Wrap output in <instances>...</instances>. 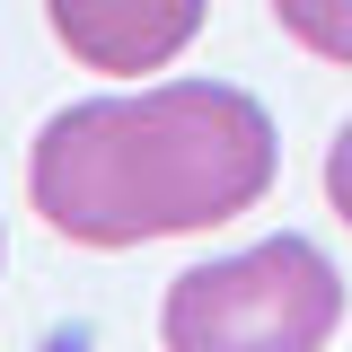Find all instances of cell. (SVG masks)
Returning <instances> with one entry per match:
<instances>
[{
	"label": "cell",
	"instance_id": "6da1fadb",
	"mask_svg": "<svg viewBox=\"0 0 352 352\" xmlns=\"http://www.w3.org/2000/svg\"><path fill=\"white\" fill-rule=\"evenodd\" d=\"M282 176V141L247 88L150 80L80 97L27 150V203L71 247H150L256 212Z\"/></svg>",
	"mask_w": 352,
	"mask_h": 352
},
{
	"label": "cell",
	"instance_id": "7a4b0ae2",
	"mask_svg": "<svg viewBox=\"0 0 352 352\" xmlns=\"http://www.w3.org/2000/svg\"><path fill=\"white\" fill-rule=\"evenodd\" d=\"M335 326H344V273L300 229L176 273L159 300L168 352H326Z\"/></svg>",
	"mask_w": 352,
	"mask_h": 352
},
{
	"label": "cell",
	"instance_id": "3957f363",
	"mask_svg": "<svg viewBox=\"0 0 352 352\" xmlns=\"http://www.w3.org/2000/svg\"><path fill=\"white\" fill-rule=\"evenodd\" d=\"M203 9L212 0H44L53 36L80 71H106V80H150L168 71L185 44L203 36Z\"/></svg>",
	"mask_w": 352,
	"mask_h": 352
},
{
	"label": "cell",
	"instance_id": "277c9868",
	"mask_svg": "<svg viewBox=\"0 0 352 352\" xmlns=\"http://www.w3.org/2000/svg\"><path fill=\"white\" fill-rule=\"evenodd\" d=\"M273 18H282L291 44H308L317 62L352 71V0H273Z\"/></svg>",
	"mask_w": 352,
	"mask_h": 352
},
{
	"label": "cell",
	"instance_id": "5b68a950",
	"mask_svg": "<svg viewBox=\"0 0 352 352\" xmlns=\"http://www.w3.org/2000/svg\"><path fill=\"white\" fill-rule=\"evenodd\" d=\"M326 203H335V220L352 229V124L326 141Z\"/></svg>",
	"mask_w": 352,
	"mask_h": 352
},
{
	"label": "cell",
	"instance_id": "8992f818",
	"mask_svg": "<svg viewBox=\"0 0 352 352\" xmlns=\"http://www.w3.org/2000/svg\"><path fill=\"white\" fill-rule=\"evenodd\" d=\"M0 256H9V247H0Z\"/></svg>",
	"mask_w": 352,
	"mask_h": 352
}]
</instances>
